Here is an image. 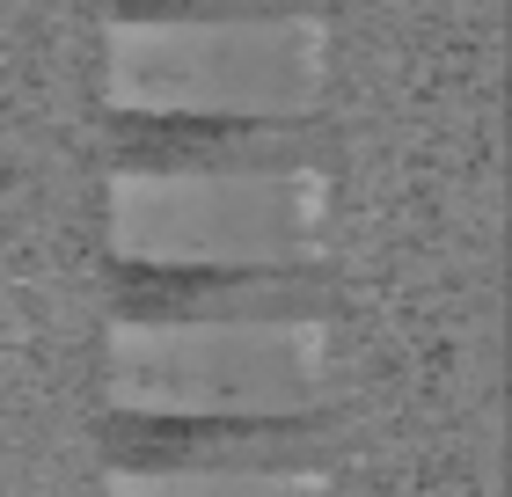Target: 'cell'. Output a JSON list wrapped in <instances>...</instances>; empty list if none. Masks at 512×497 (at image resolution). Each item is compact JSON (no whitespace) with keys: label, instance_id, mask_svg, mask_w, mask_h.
Wrapping results in <instances>:
<instances>
[{"label":"cell","instance_id":"cell-5","mask_svg":"<svg viewBox=\"0 0 512 497\" xmlns=\"http://www.w3.org/2000/svg\"><path fill=\"white\" fill-rule=\"evenodd\" d=\"M308 161L300 125H118V169H264Z\"/></svg>","mask_w":512,"mask_h":497},{"label":"cell","instance_id":"cell-1","mask_svg":"<svg viewBox=\"0 0 512 497\" xmlns=\"http://www.w3.org/2000/svg\"><path fill=\"white\" fill-rule=\"evenodd\" d=\"M103 381L118 424H322L344 388V351L322 307L118 315Z\"/></svg>","mask_w":512,"mask_h":497},{"label":"cell","instance_id":"cell-3","mask_svg":"<svg viewBox=\"0 0 512 497\" xmlns=\"http://www.w3.org/2000/svg\"><path fill=\"white\" fill-rule=\"evenodd\" d=\"M337 191L308 161L264 169H118L110 176V256L118 271L169 278H286L330 249Z\"/></svg>","mask_w":512,"mask_h":497},{"label":"cell","instance_id":"cell-6","mask_svg":"<svg viewBox=\"0 0 512 497\" xmlns=\"http://www.w3.org/2000/svg\"><path fill=\"white\" fill-rule=\"evenodd\" d=\"M308 8V0H118V15H271Z\"/></svg>","mask_w":512,"mask_h":497},{"label":"cell","instance_id":"cell-4","mask_svg":"<svg viewBox=\"0 0 512 497\" xmlns=\"http://www.w3.org/2000/svg\"><path fill=\"white\" fill-rule=\"evenodd\" d=\"M110 497H337L330 461H118Z\"/></svg>","mask_w":512,"mask_h":497},{"label":"cell","instance_id":"cell-2","mask_svg":"<svg viewBox=\"0 0 512 497\" xmlns=\"http://www.w3.org/2000/svg\"><path fill=\"white\" fill-rule=\"evenodd\" d=\"M103 96L118 125H308L330 96V22L271 15H110Z\"/></svg>","mask_w":512,"mask_h":497}]
</instances>
